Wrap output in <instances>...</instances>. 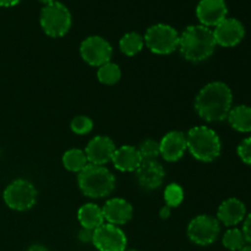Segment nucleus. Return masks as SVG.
<instances>
[{
  "label": "nucleus",
  "instance_id": "obj_3",
  "mask_svg": "<svg viewBox=\"0 0 251 251\" xmlns=\"http://www.w3.org/2000/svg\"><path fill=\"white\" fill-rule=\"evenodd\" d=\"M77 184L83 195L100 199L113 193L115 188V176L105 167L88 163L78 173Z\"/></svg>",
  "mask_w": 251,
  "mask_h": 251
},
{
  "label": "nucleus",
  "instance_id": "obj_17",
  "mask_svg": "<svg viewBox=\"0 0 251 251\" xmlns=\"http://www.w3.org/2000/svg\"><path fill=\"white\" fill-rule=\"evenodd\" d=\"M218 222L227 227H235L247 217V207L244 202L235 198H230L223 201L217 211Z\"/></svg>",
  "mask_w": 251,
  "mask_h": 251
},
{
  "label": "nucleus",
  "instance_id": "obj_9",
  "mask_svg": "<svg viewBox=\"0 0 251 251\" xmlns=\"http://www.w3.org/2000/svg\"><path fill=\"white\" fill-rule=\"evenodd\" d=\"M92 244L98 251H126L127 238L118 226L103 223L93 230Z\"/></svg>",
  "mask_w": 251,
  "mask_h": 251
},
{
  "label": "nucleus",
  "instance_id": "obj_33",
  "mask_svg": "<svg viewBox=\"0 0 251 251\" xmlns=\"http://www.w3.org/2000/svg\"><path fill=\"white\" fill-rule=\"evenodd\" d=\"M159 215H161L162 218H168L169 215H171V207L166 205V206H164V207L161 210V212H159Z\"/></svg>",
  "mask_w": 251,
  "mask_h": 251
},
{
  "label": "nucleus",
  "instance_id": "obj_24",
  "mask_svg": "<svg viewBox=\"0 0 251 251\" xmlns=\"http://www.w3.org/2000/svg\"><path fill=\"white\" fill-rule=\"evenodd\" d=\"M222 244L229 251H239L247 245V240H245L242 229L230 228L223 234Z\"/></svg>",
  "mask_w": 251,
  "mask_h": 251
},
{
  "label": "nucleus",
  "instance_id": "obj_26",
  "mask_svg": "<svg viewBox=\"0 0 251 251\" xmlns=\"http://www.w3.org/2000/svg\"><path fill=\"white\" fill-rule=\"evenodd\" d=\"M140 154H141L142 161H150V159H156L161 154V149H159V142L154 140H145L139 149Z\"/></svg>",
  "mask_w": 251,
  "mask_h": 251
},
{
  "label": "nucleus",
  "instance_id": "obj_13",
  "mask_svg": "<svg viewBox=\"0 0 251 251\" xmlns=\"http://www.w3.org/2000/svg\"><path fill=\"white\" fill-rule=\"evenodd\" d=\"M115 150H117V147H115V144L110 137L100 135V136L93 137L88 142L85 153L88 159V163L103 166V164L112 161Z\"/></svg>",
  "mask_w": 251,
  "mask_h": 251
},
{
  "label": "nucleus",
  "instance_id": "obj_6",
  "mask_svg": "<svg viewBox=\"0 0 251 251\" xmlns=\"http://www.w3.org/2000/svg\"><path fill=\"white\" fill-rule=\"evenodd\" d=\"M144 41L150 50L166 55L178 48L179 34L176 29L169 25L157 24L147 28Z\"/></svg>",
  "mask_w": 251,
  "mask_h": 251
},
{
  "label": "nucleus",
  "instance_id": "obj_35",
  "mask_svg": "<svg viewBox=\"0 0 251 251\" xmlns=\"http://www.w3.org/2000/svg\"><path fill=\"white\" fill-rule=\"evenodd\" d=\"M39 1L41 2H43V4H50V2H54V1H56V0H39Z\"/></svg>",
  "mask_w": 251,
  "mask_h": 251
},
{
  "label": "nucleus",
  "instance_id": "obj_36",
  "mask_svg": "<svg viewBox=\"0 0 251 251\" xmlns=\"http://www.w3.org/2000/svg\"><path fill=\"white\" fill-rule=\"evenodd\" d=\"M129 251H135V250H129Z\"/></svg>",
  "mask_w": 251,
  "mask_h": 251
},
{
  "label": "nucleus",
  "instance_id": "obj_11",
  "mask_svg": "<svg viewBox=\"0 0 251 251\" xmlns=\"http://www.w3.org/2000/svg\"><path fill=\"white\" fill-rule=\"evenodd\" d=\"M216 44L225 48L238 46L245 36V28L242 22L233 17H227L215 27L213 31Z\"/></svg>",
  "mask_w": 251,
  "mask_h": 251
},
{
  "label": "nucleus",
  "instance_id": "obj_23",
  "mask_svg": "<svg viewBox=\"0 0 251 251\" xmlns=\"http://www.w3.org/2000/svg\"><path fill=\"white\" fill-rule=\"evenodd\" d=\"M97 77L100 82L104 83V85H115L122 77V71L117 64L109 61L98 68Z\"/></svg>",
  "mask_w": 251,
  "mask_h": 251
},
{
  "label": "nucleus",
  "instance_id": "obj_15",
  "mask_svg": "<svg viewBox=\"0 0 251 251\" xmlns=\"http://www.w3.org/2000/svg\"><path fill=\"white\" fill-rule=\"evenodd\" d=\"M159 149H161V156L167 162L179 161L188 150L186 136L180 131L168 132L159 142Z\"/></svg>",
  "mask_w": 251,
  "mask_h": 251
},
{
  "label": "nucleus",
  "instance_id": "obj_20",
  "mask_svg": "<svg viewBox=\"0 0 251 251\" xmlns=\"http://www.w3.org/2000/svg\"><path fill=\"white\" fill-rule=\"evenodd\" d=\"M230 126L239 132L251 131V107L249 105H237L232 108L227 117Z\"/></svg>",
  "mask_w": 251,
  "mask_h": 251
},
{
  "label": "nucleus",
  "instance_id": "obj_19",
  "mask_svg": "<svg viewBox=\"0 0 251 251\" xmlns=\"http://www.w3.org/2000/svg\"><path fill=\"white\" fill-rule=\"evenodd\" d=\"M77 220L82 228L95 230L104 223V216L100 206L96 203H86L78 208Z\"/></svg>",
  "mask_w": 251,
  "mask_h": 251
},
{
  "label": "nucleus",
  "instance_id": "obj_25",
  "mask_svg": "<svg viewBox=\"0 0 251 251\" xmlns=\"http://www.w3.org/2000/svg\"><path fill=\"white\" fill-rule=\"evenodd\" d=\"M184 200V190L178 184H169L164 189V201L169 207H178Z\"/></svg>",
  "mask_w": 251,
  "mask_h": 251
},
{
  "label": "nucleus",
  "instance_id": "obj_21",
  "mask_svg": "<svg viewBox=\"0 0 251 251\" xmlns=\"http://www.w3.org/2000/svg\"><path fill=\"white\" fill-rule=\"evenodd\" d=\"M63 164L69 172L80 173L88 164V159L83 151L78 149H71L64 153Z\"/></svg>",
  "mask_w": 251,
  "mask_h": 251
},
{
  "label": "nucleus",
  "instance_id": "obj_18",
  "mask_svg": "<svg viewBox=\"0 0 251 251\" xmlns=\"http://www.w3.org/2000/svg\"><path fill=\"white\" fill-rule=\"evenodd\" d=\"M112 162L118 171L134 172L139 168V166L142 162V158L136 147L125 145V146H122L115 150Z\"/></svg>",
  "mask_w": 251,
  "mask_h": 251
},
{
  "label": "nucleus",
  "instance_id": "obj_5",
  "mask_svg": "<svg viewBox=\"0 0 251 251\" xmlns=\"http://www.w3.org/2000/svg\"><path fill=\"white\" fill-rule=\"evenodd\" d=\"M42 29L53 38L65 36L71 27V14L68 7L59 1L47 4L39 16Z\"/></svg>",
  "mask_w": 251,
  "mask_h": 251
},
{
  "label": "nucleus",
  "instance_id": "obj_14",
  "mask_svg": "<svg viewBox=\"0 0 251 251\" xmlns=\"http://www.w3.org/2000/svg\"><path fill=\"white\" fill-rule=\"evenodd\" d=\"M166 172L162 164L156 159L142 161L136 169L137 183L146 190H154L163 184Z\"/></svg>",
  "mask_w": 251,
  "mask_h": 251
},
{
  "label": "nucleus",
  "instance_id": "obj_8",
  "mask_svg": "<svg viewBox=\"0 0 251 251\" xmlns=\"http://www.w3.org/2000/svg\"><path fill=\"white\" fill-rule=\"evenodd\" d=\"M220 232V222L210 215L198 216L188 226L189 239L200 247L213 244L217 240Z\"/></svg>",
  "mask_w": 251,
  "mask_h": 251
},
{
  "label": "nucleus",
  "instance_id": "obj_32",
  "mask_svg": "<svg viewBox=\"0 0 251 251\" xmlns=\"http://www.w3.org/2000/svg\"><path fill=\"white\" fill-rule=\"evenodd\" d=\"M27 251H49V250L42 244H32L31 247L27 249Z\"/></svg>",
  "mask_w": 251,
  "mask_h": 251
},
{
  "label": "nucleus",
  "instance_id": "obj_2",
  "mask_svg": "<svg viewBox=\"0 0 251 251\" xmlns=\"http://www.w3.org/2000/svg\"><path fill=\"white\" fill-rule=\"evenodd\" d=\"M213 31L202 25H191L179 36V50L184 59L193 63L206 60L216 49Z\"/></svg>",
  "mask_w": 251,
  "mask_h": 251
},
{
  "label": "nucleus",
  "instance_id": "obj_7",
  "mask_svg": "<svg viewBox=\"0 0 251 251\" xmlns=\"http://www.w3.org/2000/svg\"><path fill=\"white\" fill-rule=\"evenodd\" d=\"M5 203L15 211H27L36 205L37 190L34 185L25 179H17L4 190Z\"/></svg>",
  "mask_w": 251,
  "mask_h": 251
},
{
  "label": "nucleus",
  "instance_id": "obj_16",
  "mask_svg": "<svg viewBox=\"0 0 251 251\" xmlns=\"http://www.w3.org/2000/svg\"><path fill=\"white\" fill-rule=\"evenodd\" d=\"M102 211L104 221L114 226L126 225L132 218V206L124 199H110Z\"/></svg>",
  "mask_w": 251,
  "mask_h": 251
},
{
  "label": "nucleus",
  "instance_id": "obj_10",
  "mask_svg": "<svg viewBox=\"0 0 251 251\" xmlns=\"http://www.w3.org/2000/svg\"><path fill=\"white\" fill-rule=\"evenodd\" d=\"M80 53L83 60L91 66H102L112 59L113 48L109 42L100 36L87 37L81 43Z\"/></svg>",
  "mask_w": 251,
  "mask_h": 251
},
{
  "label": "nucleus",
  "instance_id": "obj_29",
  "mask_svg": "<svg viewBox=\"0 0 251 251\" xmlns=\"http://www.w3.org/2000/svg\"><path fill=\"white\" fill-rule=\"evenodd\" d=\"M243 234H244L247 244L251 245V213L244 218V223H243Z\"/></svg>",
  "mask_w": 251,
  "mask_h": 251
},
{
  "label": "nucleus",
  "instance_id": "obj_31",
  "mask_svg": "<svg viewBox=\"0 0 251 251\" xmlns=\"http://www.w3.org/2000/svg\"><path fill=\"white\" fill-rule=\"evenodd\" d=\"M21 0H0V6L2 7H10L17 5Z\"/></svg>",
  "mask_w": 251,
  "mask_h": 251
},
{
  "label": "nucleus",
  "instance_id": "obj_30",
  "mask_svg": "<svg viewBox=\"0 0 251 251\" xmlns=\"http://www.w3.org/2000/svg\"><path fill=\"white\" fill-rule=\"evenodd\" d=\"M78 240L83 244H87V243H92L93 239V230L87 229V228H82V229L78 232Z\"/></svg>",
  "mask_w": 251,
  "mask_h": 251
},
{
  "label": "nucleus",
  "instance_id": "obj_12",
  "mask_svg": "<svg viewBox=\"0 0 251 251\" xmlns=\"http://www.w3.org/2000/svg\"><path fill=\"white\" fill-rule=\"evenodd\" d=\"M228 7L225 0H200L196 7V16L202 26L216 27L227 19Z\"/></svg>",
  "mask_w": 251,
  "mask_h": 251
},
{
  "label": "nucleus",
  "instance_id": "obj_1",
  "mask_svg": "<svg viewBox=\"0 0 251 251\" xmlns=\"http://www.w3.org/2000/svg\"><path fill=\"white\" fill-rule=\"evenodd\" d=\"M233 103V93L225 82H210L199 92L195 98V110L208 123L227 119Z\"/></svg>",
  "mask_w": 251,
  "mask_h": 251
},
{
  "label": "nucleus",
  "instance_id": "obj_4",
  "mask_svg": "<svg viewBox=\"0 0 251 251\" xmlns=\"http://www.w3.org/2000/svg\"><path fill=\"white\" fill-rule=\"evenodd\" d=\"M186 144L191 156L201 162H212L221 154L222 145L220 136L211 127L195 126L189 130Z\"/></svg>",
  "mask_w": 251,
  "mask_h": 251
},
{
  "label": "nucleus",
  "instance_id": "obj_28",
  "mask_svg": "<svg viewBox=\"0 0 251 251\" xmlns=\"http://www.w3.org/2000/svg\"><path fill=\"white\" fill-rule=\"evenodd\" d=\"M238 156L245 164L251 166V136L243 140L237 149Z\"/></svg>",
  "mask_w": 251,
  "mask_h": 251
},
{
  "label": "nucleus",
  "instance_id": "obj_27",
  "mask_svg": "<svg viewBox=\"0 0 251 251\" xmlns=\"http://www.w3.org/2000/svg\"><path fill=\"white\" fill-rule=\"evenodd\" d=\"M71 130L76 135H86L93 129V122L86 115H78L73 119L70 124Z\"/></svg>",
  "mask_w": 251,
  "mask_h": 251
},
{
  "label": "nucleus",
  "instance_id": "obj_22",
  "mask_svg": "<svg viewBox=\"0 0 251 251\" xmlns=\"http://www.w3.org/2000/svg\"><path fill=\"white\" fill-rule=\"evenodd\" d=\"M144 37L136 32H129L124 34L119 42L120 50L127 56H134L142 50L144 48Z\"/></svg>",
  "mask_w": 251,
  "mask_h": 251
},
{
  "label": "nucleus",
  "instance_id": "obj_34",
  "mask_svg": "<svg viewBox=\"0 0 251 251\" xmlns=\"http://www.w3.org/2000/svg\"><path fill=\"white\" fill-rule=\"evenodd\" d=\"M239 251H251V245L250 244H247L244 248H243L242 250H239Z\"/></svg>",
  "mask_w": 251,
  "mask_h": 251
}]
</instances>
